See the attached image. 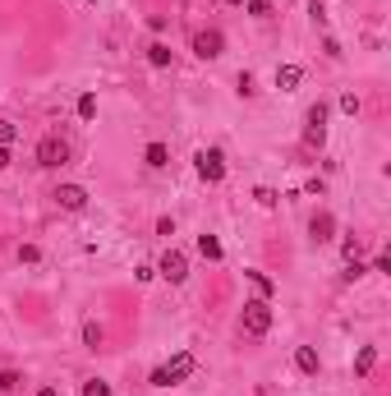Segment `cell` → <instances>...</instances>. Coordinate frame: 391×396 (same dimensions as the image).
Here are the masks:
<instances>
[{
  "instance_id": "7402d4cb",
  "label": "cell",
  "mask_w": 391,
  "mask_h": 396,
  "mask_svg": "<svg viewBox=\"0 0 391 396\" xmlns=\"http://www.w3.org/2000/svg\"><path fill=\"white\" fill-rule=\"evenodd\" d=\"M249 14H254V19H267L271 5H267V0H249Z\"/></svg>"
},
{
  "instance_id": "6da1fadb",
  "label": "cell",
  "mask_w": 391,
  "mask_h": 396,
  "mask_svg": "<svg viewBox=\"0 0 391 396\" xmlns=\"http://www.w3.org/2000/svg\"><path fill=\"white\" fill-rule=\"evenodd\" d=\"M189 373H194V355H189V351H180L175 360H170V364L152 368V378H148V382H152V387H175V382H184Z\"/></svg>"
},
{
  "instance_id": "603a6c76",
  "label": "cell",
  "mask_w": 391,
  "mask_h": 396,
  "mask_svg": "<svg viewBox=\"0 0 391 396\" xmlns=\"http://www.w3.org/2000/svg\"><path fill=\"white\" fill-rule=\"evenodd\" d=\"M341 111H346V116H359V97L346 92V97H341Z\"/></svg>"
},
{
  "instance_id": "52a82bcc",
  "label": "cell",
  "mask_w": 391,
  "mask_h": 396,
  "mask_svg": "<svg viewBox=\"0 0 391 396\" xmlns=\"http://www.w3.org/2000/svg\"><path fill=\"white\" fill-rule=\"evenodd\" d=\"M51 198L60 203L65 212H83V208H88V189H83V184H60Z\"/></svg>"
},
{
  "instance_id": "30bf717a",
  "label": "cell",
  "mask_w": 391,
  "mask_h": 396,
  "mask_svg": "<svg viewBox=\"0 0 391 396\" xmlns=\"http://www.w3.org/2000/svg\"><path fill=\"white\" fill-rule=\"evenodd\" d=\"M295 368H300V373H317V368H322L313 346H300V351H295Z\"/></svg>"
},
{
  "instance_id": "8992f818",
  "label": "cell",
  "mask_w": 391,
  "mask_h": 396,
  "mask_svg": "<svg viewBox=\"0 0 391 396\" xmlns=\"http://www.w3.org/2000/svg\"><path fill=\"white\" fill-rule=\"evenodd\" d=\"M157 272H161L170 286H180L184 276H189V258H184L180 249H166V258H161V267H157Z\"/></svg>"
},
{
  "instance_id": "7a4b0ae2",
  "label": "cell",
  "mask_w": 391,
  "mask_h": 396,
  "mask_svg": "<svg viewBox=\"0 0 391 396\" xmlns=\"http://www.w3.org/2000/svg\"><path fill=\"white\" fill-rule=\"evenodd\" d=\"M240 327H244V336H267L271 332V305L267 300H249L240 314Z\"/></svg>"
},
{
  "instance_id": "ffe728a7",
  "label": "cell",
  "mask_w": 391,
  "mask_h": 396,
  "mask_svg": "<svg viewBox=\"0 0 391 396\" xmlns=\"http://www.w3.org/2000/svg\"><path fill=\"white\" fill-rule=\"evenodd\" d=\"M83 396H111V382H102V378L83 382Z\"/></svg>"
},
{
  "instance_id": "9a60e30c",
  "label": "cell",
  "mask_w": 391,
  "mask_h": 396,
  "mask_svg": "<svg viewBox=\"0 0 391 396\" xmlns=\"http://www.w3.org/2000/svg\"><path fill=\"white\" fill-rule=\"evenodd\" d=\"M244 276H249V286H254L258 295H262V300H267L271 290H276V286H271V276H267V272H244Z\"/></svg>"
},
{
  "instance_id": "cb8c5ba5",
  "label": "cell",
  "mask_w": 391,
  "mask_h": 396,
  "mask_svg": "<svg viewBox=\"0 0 391 396\" xmlns=\"http://www.w3.org/2000/svg\"><path fill=\"white\" fill-rule=\"evenodd\" d=\"M254 198H258V203H262V208H276V194H271L267 184H262V189H254Z\"/></svg>"
},
{
  "instance_id": "277c9868",
  "label": "cell",
  "mask_w": 391,
  "mask_h": 396,
  "mask_svg": "<svg viewBox=\"0 0 391 396\" xmlns=\"http://www.w3.org/2000/svg\"><path fill=\"white\" fill-rule=\"evenodd\" d=\"M194 166H198V175H203L208 184L226 180V153H221V148H203V153L194 157Z\"/></svg>"
},
{
  "instance_id": "ac0fdd59",
  "label": "cell",
  "mask_w": 391,
  "mask_h": 396,
  "mask_svg": "<svg viewBox=\"0 0 391 396\" xmlns=\"http://www.w3.org/2000/svg\"><path fill=\"white\" fill-rule=\"evenodd\" d=\"M19 382H23V378H19L14 368H0V392H5V396H10V392H19Z\"/></svg>"
},
{
  "instance_id": "f1b7e54d",
  "label": "cell",
  "mask_w": 391,
  "mask_h": 396,
  "mask_svg": "<svg viewBox=\"0 0 391 396\" xmlns=\"http://www.w3.org/2000/svg\"><path fill=\"white\" fill-rule=\"evenodd\" d=\"M37 396H56V387H42V392H37Z\"/></svg>"
},
{
  "instance_id": "ba28073f",
  "label": "cell",
  "mask_w": 391,
  "mask_h": 396,
  "mask_svg": "<svg viewBox=\"0 0 391 396\" xmlns=\"http://www.w3.org/2000/svg\"><path fill=\"white\" fill-rule=\"evenodd\" d=\"M331 230H336V217H331V212H317L313 221H309V235H313V244H327Z\"/></svg>"
},
{
  "instance_id": "4fadbf2b",
  "label": "cell",
  "mask_w": 391,
  "mask_h": 396,
  "mask_svg": "<svg viewBox=\"0 0 391 396\" xmlns=\"http://www.w3.org/2000/svg\"><path fill=\"white\" fill-rule=\"evenodd\" d=\"M198 254H203V258H221V240H216V235H198Z\"/></svg>"
},
{
  "instance_id": "e0dca14e",
  "label": "cell",
  "mask_w": 391,
  "mask_h": 396,
  "mask_svg": "<svg viewBox=\"0 0 391 396\" xmlns=\"http://www.w3.org/2000/svg\"><path fill=\"white\" fill-rule=\"evenodd\" d=\"M92 116H97V97L83 92V97H78V120H92Z\"/></svg>"
},
{
  "instance_id": "4316f807",
  "label": "cell",
  "mask_w": 391,
  "mask_h": 396,
  "mask_svg": "<svg viewBox=\"0 0 391 396\" xmlns=\"http://www.w3.org/2000/svg\"><path fill=\"white\" fill-rule=\"evenodd\" d=\"M240 97H254V74H240Z\"/></svg>"
},
{
  "instance_id": "d4e9b609",
  "label": "cell",
  "mask_w": 391,
  "mask_h": 396,
  "mask_svg": "<svg viewBox=\"0 0 391 396\" xmlns=\"http://www.w3.org/2000/svg\"><path fill=\"white\" fill-rule=\"evenodd\" d=\"M19 258H23V263H37V258H42V249H37V244H23V249H19Z\"/></svg>"
},
{
  "instance_id": "f546056e",
  "label": "cell",
  "mask_w": 391,
  "mask_h": 396,
  "mask_svg": "<svg viewBox=\"0 0 391 396\" xmlns=\"http://www.w3.org/2000/svg\"><path fill=\"white\" fill-rule=\"evenodd\" d=\"M226 5H244V0H226Z\"/></svg>"
},
{
  "instance_id": "83f0119b",
  "label": "cell",
  "mask_w": 391,
  "mask_h": 396,
  "mask_svg": "<svg viewBox=\"0 0 391 396\" xmlns=\"http://www.w3.org/2000/svg\"><path fill=\"white\" fill-rule=\"evenodd\" d=\"M10 166V148H5V143H0V170Z\"/></svg>"
},
{
  "instance_id": "8fae6325",
  "label": "cell",
  "mask_w": 391,
  "mask_h": 396,
  "mask_svg": "<svg viewBox=\"0 0 391 396\" xmlns=\"http://www.w3.org/2000/svg\"><path fill=\"white\" fill-rule=\"evenodd\" d=\"M373 364H377V346H364V351L355 355V373H359V378H368V373H373Z\"/></svg>"
},
{
  "instance_id": "d6986e66",
  "label": "cell",
  "mask_w": 391,
  "mask_h": 396,
  "mask_svg": "<svg viewBox=\"0 0 391 396\" xmlns=\"http://www.w3.org/2000/svg\"><path fill=\"white\" fill-rule=\"evenodd\" d=\"M309 124H313V129H327V107H322V102L309 107Z\"/></svg>"
},
{
  "instance_id": "7c38bea8",
  "label": "cell",
  "mask_w": 391,
  "mask_h": 396,
  "mask_svg": "<svg viewBox=\"0 0 391 396\" xmlns=\"http://www.w3.org/2000/svg\"><path fill=\"white\" fill-rule=\"evenodd\" d=\"M143 162H148L152 170H161L166 162H170V153H166V143H148V153H143Z\"/></svg>"
},
{
  "instance_id": "9c48e42d",
  "label": "cell",
  "mask_w": 391,
  "mask_h": 396,
  "mask_svg": "<svg viewBox=\"0 0 391 396\" xmlns=\"http://www.w3.org/2000/svg\"><path fill=\"white\" fill-rule=\"evenodd\" d=\"M300 78H304L300 65H281V69H276V88H281V92H295V88H300Z\"/></svg>"
},
{
  "instance_id": "3957f363",
  "label": "cell",
  "mask_w": 391,
  "mask_h": 396,
  "mask_svg": "<svg viewBox=\"0 0 391 396\" xmlns=\"http://www.w3.org/2000/svg\"><path fill=\"white\" fill-rule=\"evenodd\" d=\"M65 162H69V143H65V138H56V134H46L42 143H37V166L60 170Z\"/></svg>"
},
{
  "instance_id": "5bb4252c",
  "label": "cell",
  "mask_w": 391,
  "mask_h": 396,
  "mask_svg": "<svg viewBox=\"0 0 391 396\" xmlns=\"http://www.w3.org/2000/svg\"><path fill=\"white\" fill-rule=\"evenodd\" d=\"M148 60L157 65V69H166V65H170V46H166V42H152V46H148Z\"/></svg>"
},
{
  "instance_id": "2e32d148",
  "label": "cell",
  "mask_w": 391,
  "mask_h": 396,
  "mask_svg": "<svg viewBox=\"0 0 391 396\" xmlns=\"http://www.w3.org/2000/svg\"><path fill=\"white\" fill-rule=\"evenodd\" d=\"M83 346H88V351H97V346H102V327H97V322H83Z\"/></svg>"
},
{
  "instance_id": "5b68a950",
  "label": "cell",
  "mask_w": 391,
  "mask_h": 396,
  "mask_svg": "<svg viewBox=\"0 0 391 396\" xmlns=\"http://www.w3.org/2000/svg\"><path fill=\"white\" fill-rule=\"evenodd\" d=\"M194 51H198V60H216L226 51V37L216 28H203V32H194Z\"/></svg>"
},
{
  "instance_id": "44dd1931",
  "label": "cell",
  "mask_w": 391,
  "mask_h": 396,
  "mask_svg": "<svg viewBox=\"0 0 391 396\" xmlns=\"http://www.w3.org/2000/svg\"><path fill=\"white\" fill-rule=\"evenodd\" d=\"M364 272H368V267H364L359 258H346V281H359Z\"/></svg>"
},
{
  "instance_id": "484cf974",
  "label": "cell",
  "mask_w": 391,
  "mask_h": 396,
  "mask_svg": "<svg viewBox=\"0 0 391 396\" xmlns=\"http://www.w3.org/2000/svg\"><path fill=\"white\" fill-rule=\"evenodd\" d=\"M0 143H5V148L14 143V124H10V120H0Z\"/></svg>"
}]
</instances>
